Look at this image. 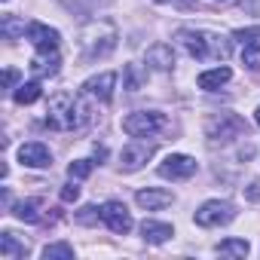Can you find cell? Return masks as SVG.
Masks as SVG:
<instances>
[{
	"instance_id": "obj_28",
	"label": "cell",
	"mask_w": 260,
	"mask_h": 260,
	"mask_svg": "<svg viewBox=\"0 0 260 260\" xmlns=\"http://www.w3.org/2000/svg\"><path fill=\"white\" fill-rule=\"evenodd\" d=\"M257 37H260V28H254V25H251V28H239V31L233 34V40H239L242 46H248V43H254Z\"/></svg>"
},
{
	"instance_id": "obj_29",
	"label": "cell",
	"mask_w": 260,
	"mask_h": 260,
	"mask_svg": "<svg viewBox=\"0 0 260 260\" xmlns=\"http://www.w3.org/2000/svg\"><path fill=\"white\" fill-rule=\"evenodd\" d=\"M4 89H7V92H16V89H19V71H16V68H7V74H4Z\"/></svg>"
},
{
	"instance_id": "obj_31",
	"label": "cell",
	"mask_w": 260,
	"mask_h": 260,
	"mask_svg": "<svg viewBox=\"0 0 260 260\" xmlns=\"http://www.w3.org/2000/svg\"><path fill=\"white\" fill-rule=\"evenodd\" d=\"M245 196H248L251 202H260V181H251V184L245 187Z\"/></svg>"
},
{
	"instance_id": "obj_4",
	"label": "cell",
	"mask_w": 260,
	"mask_h": 260,
	"mask_svg": "<svg viewBox=\"0 0 260 260\" xmlns=\"http://www.w3.org/2000/svg\"><path fill=\"white\" fill-rule=\"evenodd\" d=\"M46 125L55 132H74L77 125V98L68 92H55L46 107Z\"/></svg>"
},
{
	"instance_id": "obj_17",
	"label": "cell",
	"mask_w": 260,
	"mask_h": 260,
	"mask_svg": "<svg viewBox=\"0 0 260 260\" xmlns=\"http://www.w3.org/2000/svg\"><path fill=\"white\" fill-rule=\"evenodd\" d=\"M141 236L150 245H162V242H169L175 236V230H172V223H162V220H144L141 223Z\"/></svg>"
},
{
	"instance_id": "obj_21",
	"label": "cell",
	"mask_w": 260,
	"mask_h": 260,
	"mask_svg": "<svg viewBox=\"0 0 260 260\" xmlns=\"http://www.w3.org/2000/svg\"><path fill=\"white\" fill-rule=\"evenodd\" d=\"M13 98H16V104H34V101L40 98V83H37V80L22 83V86L13 92Z\"/></svg>"
},
{
	"instance_id": "obj_6",
	"label": "cell",
	"mask_w": 260,
	"mask_h": 260,
	"mask_svg": "<svg viewBox=\"0 0 260 260\" xmlns=\"http://www.w3.org/2000/svg\"><path fill=\"white\" fill-rule=\"evenodd\" d=\"M196 223L205 226V230H214V226H226L233 217H236V205L226 202V199H208L196 208Z\"/></svg>"
},
{
	"instance_id": "obj_14",
	"label": "cell",
	"mask_w": 260,
	"mask_h": 260,
	"mask_svg": "<svg viewBox=\"0 0 260 260\" xmlns=\"http://www.w3.org/2000/svg\"><path fill=\"white\" fill-rule=\"evenodd\" d=\"M58 64H61L58 49H37V55L31 61V71H34V77H55Z\"/></svg>"
},
{
	"instance_id": "obj_13",
	"label": "cell",
	"mask_w": 260,
	"mask_h": 260,
	"mask_svg": "<svg viewBox=\"0 0 260 260\" xmlns=\"http://www.w3.org/2000/svg\"><path fill=\"white\" fill-rule=\"evenodd\" d=\"M135 202H138L144 211H159V208L172 205V202H175V196H172L169 190H156V187H147V190H138V193H135Z\"/></svg>"
},
{
	"instance_id": "obj_15",
	"label": "cell",
	"mask_w": 260,
	"mask_h": 260,
	"mask_svg": "<svg viewBox=\"0 0 260 260\" xmlns=\"http://www.w3.org/2000/svg\"><path fill=\"white\" fill-rule=\"evenodd\" d=\"M144 61H147V68H153V71H172V64H175V52H172L169 43H153V46L147 49Z\"/></svg>"
},
{
	"instance_id": "obj_8",
	"label": "cell",
	"mask_w": 260,
	"mask_h": 260,
	"mask_svg": "<svg viewBox=\"0 0 260 260\" xmlns=\"http://www.w3.org/2000/svg\"><path fill=\"white\" fill-rule=\"evenodd\" d=\"M196 159L187 156V153H172L159 162V178H169V181H187L196 175Z\"/></svg>"
},
{
	"instance_id": "obj_20",
	"label": "cell",
	"mask_w": 260,
	"mask_h": 260,
	"mask_svg": "<svg viewBox=\"0 0 260 260\" xmlns=\"http://www.w3.org/2000/svg\"><path fill=\"white\" fill-rule=\"evenodd\" d=\"M214 251H217V254H226V257H245L251 248H248L245 239H223V242L214 245Z\"/></svg>"
},
{
	"instance_id": "obj_22",
	"label": "cell",
	"mask_w": 260,
	"mask_h": 260,
	"mask_svg": "<svg viewBox=\"0 0 260 260\" xmlns=\"http://www.w3.org/2000/svg\"><path fill=\"white\" fill-rule=\"evenodd\" d=\"M43 260H74V248L68 242H52L43 248Z\"/></svg>"
},
{
	"instance_id": "obj_7",
	"label": "cell",
	"mask_w": 260,
	"mask_h": 260,
	"mask_svg": "<svg viewBox=\"0 0 260 260\" xmlns=\"http://www.w3.org/2000/svg\"><path fill=\"white\" fill-rule=\"evenodd\" d=\"M153 150H156L153 141H141V138L128 141L122 147V153H119V169L122 172H138V169H144V162L153 156Z\"/></svg>"
},
{
	"instance_id": "obj_24",
	"label": "cell",
	"mask_w": 260,
	"mask_h": 260,
	"mask_svg": "<svg viewBox=\"0 0 260 260\" xmlns=\"http://www.w3.org/2000/svg\"><path fill=\"white\" fill-rule=\"evenodd\" d=\"M122 80H125V89H128V92H138L141 83H144V71H141V64H125Z\"/></svg>"
},
{
	"instance_id": "obj_1",
	"label": "cell",
	"mask_w": 260,
	"mask_h": 260,
	"mask_svg": "<svg viewBox=\"0 0 260 260\" xmlns=\"http://www.w3.org/2000/svg\"><path fill=\"white\" fill-rule=\"evenodd\" d=\"M178 43L187 49L190 58L196 61H226L230 58V40L214 34V31H202V28H181L178 31Z\"/></svg>"
},
{
	"instance_id": "obj_10",
	"label": "cell",
	"mask_w": 260,
	"mask_h": 260,
	"mask_svg": "<svg viewBox=\"0 0 260 260\" xmlns=\"http://www.w3.org/2000/svg\"><path fill=\"white\" fill-rule=\"evenodd\" d=\"M113 89H116V74L113 71H104V74L89 77L83 83V95L86 98H98V101H110L113 98Z\"/></svg>"
},
{
	"instance_id": "obj_3",
	"label": "cell",
	"mask_w": 260,
	"mask_h": 260,
	"mask_svg": "<svg viewBox=\"0 0 260 260\" xmlns=\"http://www.w3.org/2000/svg\"><path fill=\"white\" fill-rule=\"evenodd\" d=\"M205 135H208L211 144H230V141L248 135V122H245L239 113L223 110V113H214V116L205 122Z\"/></svg>"
},
{
	"instance_id": "obj_2",
	"label": "cell",
	"mask_w": 260,
	"mask_h": 260,
	"mask_svg": "<svg viewBox=\"0 0 260 260\" xmlns=\"http://www.w3.org/2000/svg\"><path fill=\"white\" fill-rule=\"evenodd\" d=\"M116 40H119V31L110 19H92V22L83 25L77 43H80L83 61H98V58H107L116 49Z\"/></svg>"
},
{
	"instance_id": "obj_30",
	"label": "cell",
	"mask_w": 260,
	"mask_h": 260,
	"mask_svg": "<svg viewBox=\"0 0 260 260\" xmlns=\"http://www.w3.org/2000/svg\"><path fill=\"white\" fill-rule=\"evenodd\" d=\"M77 196H80V187L77 184H64L61 187V202H77Z\"/></svg>"
},
{
	"instance_id": "obj_18",
	"label": "cell",
	"mask_w": 260,
	"mask_h": 260,
	"mask_svg": "<svg viewBox=\"0 0 260 260\" xmlns=\"http://www.w3.org/2000/svg\"><path fill=\"white\" fill-rule=\"evenodd\" d=\"M0 257L4 260H22V257H28V245L25 242H19L16 239V233H0Z\"/></svg>"
},
{
	"instance_id": "obj_26",
	"label": "cell",
	"mask_w": 260,
	"mask_h": 260,
	"mask_svg": "<svg viewBox=\"0 0 260 260\" xmlns=\"http://www.w3.org/2000/svg\"><path fill=\"white\" fill-rule=\"evenodd\" d=\"M68 175H71V181H83V178L92 175V162H89V159H74V162L68 166Z\"/></svg>"
},
{
	"instance_id": "obj_19",
	"label": "cell",
	"mask_w": 260,
	"mask_h": 260,
	"mask_svg": "<svg viewBox=\"0 0 260 260\" xmlns=\"http://www.w3.org/2000/svg\"><path fill=\"white\" fill-rule=\"evenodd\" d=\"M40 208H43L40 199H25V202H16L13 205V214L19 220H25V223H37L40 220Z\"/></svg>"
},
{
	"instance_id": "obj_32",
	"label": "cell",
	"mask_w": 260,
	"mask_h": 260,
	"mask_svg": "<svg viewBox=\"0 0 260 260\" xmlns=\"http://www.w3.org/2000/svg\"><path fill=\"white\" fill-rule=\"evenodd\" d=\"M254 119H257V125H260V107H257V113H254Z\"/></svg>"
},
{
	"instance_id": "obj_23",
	"label": "cell",
	"mask_w": 260,
	"mask_h": 260,
	"mask_svg": "<svg viewBox=\"0 0 260 260\" xmlns=\"http://www.w3.org/2000/svg\"><path fill=\"white\" fill-rule=\"evenodd\" d=\"M0 31H4L10 40H19V37H25L28 25H25L22 19H16V16H4V22H0Z\"/></svg>"
},
{
	"instance_id": "obj_11",
	"label": "cell",
	"mask_w": 260,
	"mask_h": 260,
	"mask_svg": "<svg viewBox=\"0 0 260 260\" xmlns=\"http://www.w3.org/2000/svg\"><path fill=\"white\" fill-rule=\"evenodd\" d=\"M19 162L28 166V169H49V166H52V153H49L46 144L28 141V144L19 147Z\"/></svg>"
},
{
	"instance_id": "obj_9",
	"label": "cell",
	"mask_w": 260,
	"mask_h": 260,
	"mask_svg": "<svg viewBox=\"0 0 260 260\" xmlns=\"http://www.w3.org/2000/svg\"><path fill=\"white\" fill-rule=\"evenodd\" d=\"M101 220H104L107 230L116 233V236H125L128 230L135 226V223H132V214H128V208H125L122 202H116V199H110V202L101 205Z\"/></svg>"
},
{
	"instance_id": "obj_16",
	"label": "cell",
	"mask_w": 260,
	"mask_h": 260,
	"mask_svg": "<svg viewBox=\"0 0 260 260\" xmlns=\"http://www.w3.org/2000/svg\"><path fill=\"white\" fill-rule=\"evenodd\" d=\"M230 77H233V71H230L226 64H217V68L199 74V89H205V92H217L223 83H230Z\"/></svg>"
},
{
	"instance_id": "obj_12",
	"label": "cell",
	"mask_w": 260,
	"mask_h": 260,
	"mask_svg": "<svg viewBox=\"0 0 260 260\" xmlns=\"http://www.w3.org/2000/svg\"><path fill=\"white\" fill-rule=\"evenodd\" d=\"M25 37L37 46V49H58V31L55 28H49V25H43V22H31L28 25V31H25Z\"/></svg>"
},
{
	"instance_id": "obj_25",
	"label": "cell",
	"mask_w": 260,
	"mask_h": 260,
	"mask_svg": "<svg viewBox=\"0 0 260 260\" xmlns=\"http://www.w3.org/2000/svg\"><path fill=\"white\" fill-rule=\"evenodd\" d=\"M242 64H245L248 71H260V43H257V40L242 49Z\"/></svg>"
},
{
	"instance_id": "obj_27",
	"label": "cell",
	"mask_w": 260,
	"mask_h": 260,
	"mask_svg": "<svg viewBox=\"0 0 260 260\" xmlns=\"http://www.w3.org/2000/svg\"><path fill=\"white\" fill-rule=\"evenodd\" d=\"M101 220V208L98 205H83L80 211H77V223H83V226H92V223H98Z\"/></svg>"
},
{
	"instance_id": "obj_5",
	"label": "cell",
	"mask_w": 260,
	"mask_h": 260,
	"mask_svg": "<svg viewBox=\"0 0 260 260\" xmlns=\"http://www.w3.org/2000/svg\"><path fill=\"white\" fill-rule=\"evenodd\" d=\"M162 125H166V116L156 113V110H135V113L122 116V132L128 138H150Z\"/></svg>"
}]
</instances>
